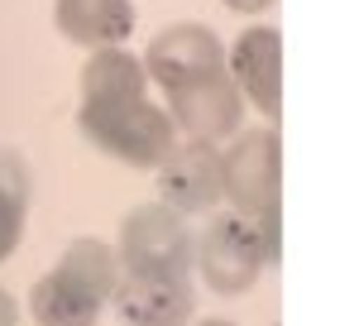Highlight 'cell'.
<instances>
[{"label":"cell","mask_w":359,"mask_h":326,"mask_svg":"<svg viewBox=\"0 0 359 326\" xmlns=\"http://www.w3.org/2000/svg\"><path fill=\"white\" fill-rule=\"evenodd\" d=\"M77 130L86 144H96L106 159L125 168H158L163 154L177 144V125L163 106L149 96L111 101V106H77Z\"/></svg>","instance_id":"obj_3"},{"label":"cell","mask_w":359,"mask_h":326,"mask_svg":"<svg viewBox=\"0 0 359 326\" xmlns=\"http://www.w3.org/2000/svg\"><path fill=\"white\" fill-rule=\"evenodd\" d=\"M0 326H20V302L0 288Z\"/></svg>","instance_id":"obj_14"},{"label":"cell","mask_w":359,"mask_h":326,"mask_svg":"<svg viewBox=\"0 0 359 326\" xmlns=\"http://www.w3.org/2000/svg\"><path fill=\"white\" fill-rule=\"evenodd\" d=\"M206 67H225V44L206 25H168L154 34V44L144 53V72L158 86L187 82Z\"/></svg>","instance_id":"obj_10"},{"label":"cell","mask_w":359,"mask_h":326,"mask_svg":"<svg viewBox=\"0 0 359 326\" xmlns=\"http://www.w3.org/2000/svg\"><path fill=\"white\" fill-rule=\"evenodd\" d=\"M158 173V202L177 216H211L225 202V173H221V144L182 139L163 154Z\"/></svg>","instance_id":"obj_7"},{"label":"cell","mask_w":359,"mask_h":326,"mask_svg":"<svg viewBox=\"0 0 359 326\" xmlns=\"http://www.w3.org/2000/svg\"><path fill=\"white\" fill-rule=\"evenodd\" d=\"M225 72L235 91L245 96L269 125L283 115V34L273 25H249L230 48H225Z\"/></svg>","instance_id":"obj_8"},{"label":"cell","mask_w":359,"mask_h":326,"mask_svg":"<svg viewBox=\"0 0 359 326\" xmlns=\"http://www.w3.org/2000/svg\"><path fill=\"white\" fill-rule=\"evenodd\" d=\"M115 259H120V273H177V278H187L192 273L187 216H177L163 202L130 211L120 221V235H115Z\"/></svg>","instance_id":"obj_5"},{"label":"cell","mask_w":359,"mask_h":326,"mask_svg":"<svg viewBox=\"0 0 359 326\" xmlns=\"http://www.w3.org/2000/svg\"><path fill=\"white\" fill-rule=\"evenodd\" d=\"M53 20L62 39L77 48H120L135 34V5L130 0H53Z\"/></svg>","instance_id":"obj_11"},{"label":"cell","mask_w":359,"mask_h":326,"mask_svg":"<svg viewBox=\"0 0 359 326\" xmlns=\"http://www.w3.org/2000/svg\"><path fill=\"white\" fill-rule=\"evenodd\" d=\"M29 216V163L10 149H0V264L15 254Z\"/></svg>","instance_id":"obj_13"},{"label":"cell","mask_w":359,"mask_h":326,"mask_svg":"<svg viewBox=\"0 0 359 326\" xmlns=\"http://www.w3.org/2000/svg\"><path fill=\"white\" fill-rule=\"evenodd\" d=\"M163 96L172 125L187 139L221 144V139H235L245 125V96L235 91L225 67H206L187 82H172V86H163Z\"/></svg>","instance_id":"obj_6"},{"label":"cell","mask_w":359,"mask_h":326,"mask_svg":"<svg viewBox=\"0 0 359 326\" xmlns=\"http://www.w3.org/2000/svg\"><path fill=\"white\" fill-rule=\"evenodd\" d=\"M120 283L115 244L82 235L62 249L53 269L29 288V317L39 326H96L101 307L111 302Z\"/></svg>","instance_id":"obj_1"},{"label":"cell","mask_w":359,"mask_h":326,"mask_svg":"<svg viewBox=\"0 0 359 326\" xmlns=\"http://www.w3.org/2000/svg\"><path fill=\"white\" fill-rule=\"evenodd\" d=\"M230 10H240V15H259V10H273V0H225Z\"/></svg>","instance_id":"obj_15"},{"label":"cell","mask_w":359,"mask_h":326,"mask_svg":"<svg viewBox=\"0 0 359 326\" xmlns=\"http://www.w3.org/2000/svg\"><path fill=\"white\" fill-rule=\"evenodd\" d=\"M221 173L230 211H240L264 235L278 264L283 259V135L273 125L240 130L235 144L221 149Z\"/></svg>","instance_id":"obj_2"},{"label":"cell","mask_w":359,"mask_h":326,"mask_svg":"<svg viewBox=\"0 0 359 326\" xmlns=\"http://www.w3.org/2000/svg\"><path fill=\"white\" fill-rule=\"evenodd\" d=\"M196 326H235V322H225V317H206V322H196Z\"/></svg>","instance_id":"obj_16"},{"label":"cell","mask_w":359,"mask_h":326,"mask_svg":"<svg viewBox=\"0 0 359 326\" xmlns=\"http://www.w3.org/2000/svg\"><path fill=\"white\" fill-rule=\"evenodd\" d=\"M192 264L201 269L206 288L221 298H240L259 283V273L273 264L264 235L249 226L240 211H211V221L201 226V235H192Z\"/></svg>","instance_id":"obj_4"},{"label":"cell","mask_w":359,"mask_h":326,"mask_svg":"<svg viewBox=\"0 0 359 326\" xmlns=\"http://www.w3.org/2000/svg\"><path fill=\"white\" fill-rule=\"evenodd\" d=\"M111 302L125 326H187L196 317L192 278L177 273H120Z\"/></svg>","instance_id":"obj_9"},{"label":"cell","mask_w":359,"mask_h":326,"mask_svg":"<svg viewBox=\"0 0 359 326\" xmlns=\"http://www.w3.org/2000/svg\"><path fill=\"white\" fill-rule=\"evenodd\" d=\"M149 96V72L144 58L125 48H96L82 67V106H111V101H135Z\"/></svg>","instance_id":"obj_12"}]
</instances>
